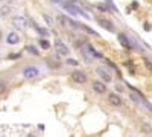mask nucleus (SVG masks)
<instances>
[{"mask_svg":"<svg viewBox=\"0 0 152 137\" xmlns=\"http://www.w3.org/2000/svg\"><path fill=\"white\" fill-rule=\"evenodd\" d=\"M97 75L100 76V79H102L105 84L107 82H113V76H111V73L108 72V69L107 67H97Z\"/></svg>","mask_w":152,"mask_h":137,"instance_id":"obj_9","label":"nucleus"},{"mask_svg":"<svg viewBox=\"0 0 152 137\" xmlns=\"http://www.w3.org/2000/svg\"><path fill=\"white\" fill-rule=\"evenodd\" d=\"M3 93H6V84L3 81H0V96H2Z\"/></svg>","mask_w":152,"mask_h":137,"instance_id":"obj_19","label":"nucleus"},{"mask_svg":"<svg viewBox=\"0 0 152 137\" xmlns=\"http://www.w3.org/2000/svg\"><path fill=\"white\" fill-rule=\"evenodd\" d=\"M81 29L82 31H85L87 34H90V35H93V37H99V34L94 31V29H91L90 26H87V24H81Z\"/></svg>","mask_w":152,"mask_h":137,"instance_id":"obj_16","label":"nucleus"},{"mask_svg":"<svg viewBox=\"0 0 152 137\" xmlns=\"http://www.w3.org/2000/svg\"><path fill=\"white\" fill-rule=\"evenodd\" d=\"M29 137H37V136H35V134H31V136H29Z\"/></svg>","mask_w":152,"mask_h":137,"instance_id":"obj_24","label":"nucleus"},{"mask_svg":"<svg viewBox=\"0 0 152 137\" xmlns=\"http://www.w3.org/2000/svg\"><path fill=\"white\" fill-rule=\"evenodd\" d=\"M26 49H28V52H31V53H32V55H35V56L40 55V52H38V49H37L35 46H32V44H31V46H28Z\"/></svg>","mask_w":152,"mask_h":137,"instance_id":"obj_17","label":"nucleus"},{"mask_svg":"<svg viewBox=\"0 0 152 137\" xmlns=\"http://www.w3.org/2000/svg\"><path fill=\"white\" fill-rule=\"evenodd\" d=\"M0 38H2V34H0Z\"/></svg>","mask_w":152,"mask_h":137,"instance_id":"obj_25","label":"nucleus"},{"mask_svg":"<svg viewBox=\"0 0 152 137\" xmlns=\"http://www.w3.org/2000/svg\"><path fill=\"white\" fill-rule=\"evenodd\" d=\"M55 51H56V53L58 55H62V56H69V47H67V44H64V41H61L59 38H56L55 40Z\"/></svg>","mask_w":152,"mask_h":137,"instance_id":"obj_5","label":"nucleus"},{"mask_svg":"<svg viewBox=\"0 0 152 137\" xmlns=\"http://www.w3.org/2000/svg\"><path fill=\"white\" fill-rule=\"evenodd\" d=\"M96 8H97L99 11H102V12H110V9L107 8V5H102V3H99V5H96Z\"/></svg>","mask_w":152,"mask_h":137,"instance_id":"obj_18","label":"nucleus"},{"mask_svg":"<svg viewBox=\"0 0 152 137\" xmlns=\"http://www.w3.org/2000/svg\"><path fill=\"white\" fill-rule=\"evenodd\" d=\"M96 21L100 24V28H104L105 31H108V32H111V34H116V32H117V31H116V26H114V23H113V20H110V18H107V17H97Z\"/></svg>","mask_w":152,"mask_h":137,"instance_id":"obj_2","label":"nucleus"},{"mask_svg":"<svg viewBox=\"0 0 152 137\" xmlns=\"http://www.w3.org/2000/svg\"><path fill=\"white\" fill-rule=\"evenodd\" d=\"M70 79H72L73 82H76V84H85V82L88 81L87 75H85L82 70H73V72L70 73Z\"/></svg>","mask_w":152,"mask_h":137,"instance_id":"obj_4","label":"nucleus"},{"mask_svg":"<svg viewBox=\"0 0 152 137\" xmlns=\"http://www.w3.org/2000/svg\"><path fill=\"white\" fill-rule=\"evenodd\" d=\"M29 23L32 24V26H34V29H35V31H37L38 34H41V35H44V37H46V35L49 34V32H47L46 29H43V28H40V26H38V24H37V23H35V21H34L32 18H31V21H29Z\"/></svg>","mask_w":152,"mask_h":137,"instance_id":"obj_14","label":"nucleus"},{"mask_svg":"<svg viewBox=\"0 0 152 137\" xmlns=\"http://www.w3.org/2000/svg\"><path fill=\"white\" fill-rule=\"evenodd\" d=\"M46 63H47V67H49V69H55V70H56V69L61 67V61H59V56H58V55L49 56Z\"/></svg>","mask_w":152,"mask_h":137,"instance_id":"obj_10","label":"nucleus"},{"mask_svg":"<svg viewBox=\"0 0 152 137\" xmlns=\"http://www.w3.org/2000/svg\"><path fill=\"white\" fill-rule=\"evenodd\" d=\"M21 73H23L24 79H34V78H37L38 75H40V69L35 67V66H26Z\"/></svg>","mask_w":152,"mask_h":137,"instance_id":"obj_3","label":"nucleus"},{"mask_svg":"<svg viewBox=\"0 0 152 137\" xmlns=\"http://www.w3.org/2000/svg\"><path fill=\"white\" fill-rule=\"evenodd\" d=\"M14 24H15L18 29L23 31V29L28 28V20L24 18V17H15V18H14Z\"/></svg>","mask_w":152,"mask_h":137,"instance_id":"obj_13","label":"nucleus"},{"mask_svg":"<svg viewBox=\"0 0 152 137\" xmlns=\"http://www.w3.org/2000/svg\"><path fill=\"white\" fill-rule=\"evenodd\" d=\"M6 43L11 44V46H14V44H18L20 43V35L17 32H9L6 35Z\"/></svg>","mask_w":152,"mask_h":137,"instance_id":"obj_11","label":"nucleus"},{"mask_svg":"<svg viewBox=\"0 0 152 137\" xmlns=\"http://www.w3.org/2000/svg\"><path fill=\"white\" fill-rule=\"evenodd\" d=\"M143 61H145V64H146V67H148V69H149V70L152 72V63H151V61H149L148 58H145Z\"/></svg>","mask_w":152,"mask_h":137,"instance_id":"obj_21","label":"nucleus"},{"mask_svg":"<svg viewBox=\"0 0 152 137\" xmlns=\"http://www.w3.org/2000/svg\"><path fill=\"white\" fill-rule=\"evenodd\" d=\"M107 101H108V104H110V105H113V107H122V105H123L122 97H120L117 93H108Z\"/></svg>","mask_w":152,"mask_h":137,"instance_id":"obj_8","label":"nucleus"},{"mask_svg":"<svg viewBox=\"0 0 152 137\" xmlns=\"http://www.w3.org/2000/svg\"><path fill=\"white\" fill-rule=\"evenodd\" d=\"M67 63H69V64H72V66H78V63H76L75 59H67Z\"/></svg>","mask_w":152,"mask_h":137,"instance_id":"obj_23","label":"nucleus"},{"mask_svg":"<svg viewBox=\"0 0 152 137\" xmlns=\"http://www.w3.org/2000/svg\"><path fill=\"white\" fill-rule=\"evenodd\" d=\"M91 89L96 95H104V93H107V84L104 81H93Z\"/></svg>","mask_w":152,"mask_h":137,"instance_id":"obj_7","label":"nucleus"},{"mask_svg":"<svg viewBox=\"0 0 152 137\" xmlns=\"http://www.w3.org/2000/svg\"><path fill=\"white\" fill-rule=\"evenodd\" d=\"M38 44H40V47L43 49V51H49L50 46H52V44L49 43V40H47V38H41L40 41H38Z\"/></svg>","mask_w":152,"mask_h":137,"instance_id":"obj_15","label":"nucleus"},{"mask_svg":"<svg viewBox=\"0 0 152 137\" xmlns=\"http://www.w3.org/2000/svg\"><path fill=\"white\" fill-rule=\"evenodd\" d=\"M129 96H131V97L134 99V101H135L137 104H140V105H143L145 108H148L149 111H152V105H151V104H149V102L146 101V99H145V97H143V96H142L140 93L134 92V93H129Z\"/></svg>","mask_w":152,"mask_h":137,"instance_id":"obj_6","label":"nucleus"},{"mask_svg":"<svg viewBox=\"0 0 152 137\" xmlns=\"http://www.w3.org/2000/svg\"><path fill=\"white\" fill-rule=\"evenodd\" d=\"M117 40H119V43L125 47V49H132V44H131V41L128 40V37H126L125 34H117Z\"/></svg>","mask_w":152,"mask_h":137,"instance_id":"obj_12","label":"nucleus"},{"mask_svg":"<svg viewBox=\"0 0 152 137\" xmlns=\"http://www.w3.org/2000/svg\"><path fill=\"white\" fill-rule=\"evenodd\" d=\"M20 56H21V53H11L8 58H9V59H17V58H20Z\"/></svg>","mask_w":152,"mask_h":137,"instance_id":"obj_22","label":"nucleus"},{"mask_svg":"<svg viewBox=\"0 0 152 137\" xmlns=\"http://www.w3.org/2000/svg\"><path fill=\"white\" fill-rule=\"evenodd\" d=\"M43 18L46 20V23L49 24V26H52V24H53V20H52V18H50V17H49L47 14H43Z\"/></svg>","mask_w":152,"mask_h":137,"instance_id":"obj_20","label":"nucleus"},{"mask_svg":"<svg viewBox=\"0 0 152 137\" xmlns=\"http://www.w3.org/2000/svg\"><path fill=\"white\" fill-rule=\"evenodd\" d=\"M81 52H82L84 56H87L88 59H90V58H96V59H100V58H102V55H100L90 43L82 44V46H81Z\"/></svg>","mask_w":152,"mask_h":137,"instance_id":"obj_1","label":"nucleus"}]
</instances>
